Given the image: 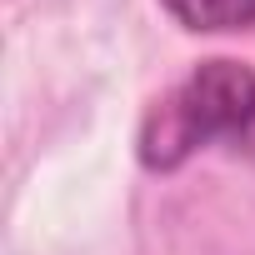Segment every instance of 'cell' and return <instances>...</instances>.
Returning a JSON list of instances; mask_svg holds the SVG:
<instances>
[{
    "mask_svg": "<svg viewBox=\"0 0 255 255\" xmlns=\"http://www.w3.org/2000/svg\"><path fill=\"white\" fill-rule=\"evenodd\" d=\"M205 145H255V70L225 55L200 60L180 85L150 100L135 155L145 170H180Z\"/></svg>",
    "mask_w": 255,
    "mask_h": 255,
    "instance_id": "6da1fadb",
    "label": "cell"
},
{
    "mask_svg": "<svg viewBox=\"0 0 255 255\" xmlns=\"http://www.w3.org/2000/svg\"><path fill=\"white\" fill-rule=\"evenodd\" d=\"M160 5L180 30H195V35L255 30V0H160Z\"/></svg>",
    "mask_w": 255,
    "mask_h": 255,
    "instance_id": "7a4b0ae2",
    "label": "cell"
}]
</instances>
